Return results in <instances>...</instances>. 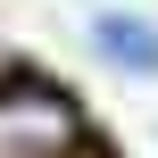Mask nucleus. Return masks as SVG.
<instances>
[{
    "label": "nucleus",
    "instance_id": "2",
    "mask_svg": "<svg viewBox=\"0 0 158 158\" xmlns=\"http://www.w3.org/2000/svg\"><path fill=\"white\" fill-rule=\"evenodd\" d=\"M92 50H100L117 75H158V25H150V17H133V8L92 17Z\"/></svg>",
    "mask_w": 158,
    "mask_h": 158
},
{
    "label": "nucleus",
    "instance_id": "1",
    "mask_svg": "<svg viewBox=\"0 0 158 158\" xmlns=\"http://www.w3.org/2000/svg\"><path fill=\"white\" fill-rule=\"evenodd\" d=\"M75 142H83V125L58 92H42V83L0 92V158H75Z\"/></svg>",
    "mask_w": 158,
    "mask_h": 158
}]
</instances>
